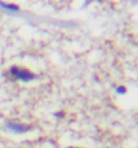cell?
Instances as JSON below:
<instances>
[{"instance_id": "6da1fadb", "label": "cell", "mask_w": 138, "mask_h": 148, "mask_svg": "<svg viewBox=\"0 0 138 148\" xmlns=\"http://www.w3.org/2000/svg\"><path fill=\"white\" fill-rule=\"evenodd\" d=\"M10 75L14 77L15 79H19V81H23V82H28V81L35 79L34 73H31L28 70H24V69H20V67H16V66L10 69Z\"/></svg>"}, {"instance_id": "7a4b0ae2", "label": "cell", "mask_w": 138, "mask_h": 148, "mask_svg": "<svg viewBox=\"0 0 138 148\" xmlns=\"http://www.w3.org/2000/svg\"><path fill=\"white\" fill-rule=\"evenodd\" d=\"M5 128L11 132H15V133H24L30 131L31 127H27V125H22V124H18V123H14V121H8L5 124Z\"/></svg>"}, {"instance_id": "3957f363", "label": "cell", "mask_w": 138, "mask_h": 148, "mask_svg": "<svg viewBox=\"0 0 138 148\" xmlns=\"http://www.w3.org/2000/svg\"><path fill=\"white\" fill-rule=\"evenodd\" d=\"M0 8H3L4 11L10 12V14H16V12L19 11L18 5H14V4H5V3H3V1H0Z\"/></svg>"}, {"instance_id": "277c9868", "label": "cell", "mask_w": 138, "mask_h": 148, "mask_svg": "<svg viewBox=\"0 0 138 148\" xmlns=\"http://www.w3.org/2000/svg\"><path fill=\"white\" fill-rule=\"evenodd\" d=\"M115 93L117 94H126V88H125V86H118V88H115Z\"/></svg>"}]
</instances>
